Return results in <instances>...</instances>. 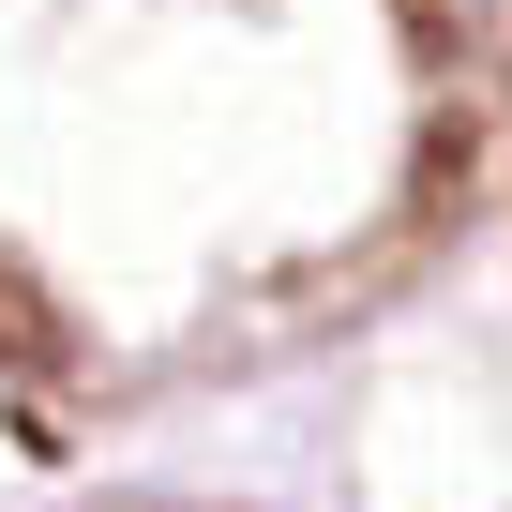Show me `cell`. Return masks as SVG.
<instances>
[{
	"label": "cell",
	"mask_w": 512,
	"mask_h": 512,
	"mask_svg": "<svg viewBox=\"0 0 512 512\" xmlns=\"http://www.w3.org/2000/svg\"><path fill=\"white\" fill-rule=\"evenodd\" d=\"M0 377H76V317L31 287V256H0Z\"/></svg>",
	"instance_id": "obj_1"
},
{
	"label": "cell",
	"mask_w": 512,
	"mask_h": 512,
	"mask_svg": "<svg viewBox=\"0 0 512 512\" xmlns=\"http://www.w3.org/2000/svg\"><path fill=\"white\" fill-rule=\"evenodd\" d=\"M407 46H422V61H467V46H482V16H452V0H407Z\"/></svg>",
	"instance_id": "obj_2"
}]
</instances>
